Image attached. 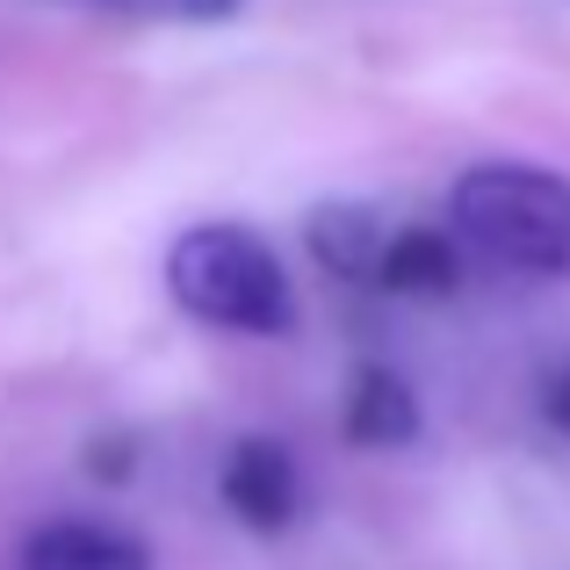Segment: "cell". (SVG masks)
Here are the masks:
<instances>
[{
    "label": "cell",
    "instance_id": "obj_4",
    "mask_svg": "<svg viewBox=\"0 0 570 570\" xmlns=\"http://www.w3.org/2000/svg\"><path fill=\"white\" fill-rule=\"evenodd\" d=\"M340 433L368 455H390V448H412L419 441V397L412 383L397 376L390 362H354L347 397H340Z\"/></svg>",
    "mask_w": 570,
    "mask_h": 570
},
{
    "label": "cell",
    "instance_id": "obj_5",
    "mask_svg": "<svg viewBox=\"0 0 570 570\" xmlns=\"http://www.w3.org/2000/svg\"><path fill=\"white\" fill-rule=\"evenodd\" d=\"M368 289L383 296H412V304H433V296L462 289V246L455 232H433V224H412V232H390L376 253V275Z\"/></svg>",
    "mask_w": 570,
    "mask_h": 570
},
{
    "label": "cell",
    "instance_id": "obj_8",
    "mask_svg": "<svg viewBox=\"0 0 570 570\" xmlns=\"http://www.w3.org/2000/svg\"><path fill=\"white\" fill-rule=\"evenodd\" d=\"M43 8L101 14V22H138V29H217V22H238L246 0H43Z\"/></svg>",
    "mask_w": 570,
    "mask_h": 570
},
{
    "label": "cell",
    "instance_id": "obj_7",
    "mask_svg": "<svg viewBox=\"0 0 570 570\" xmlns=\"http://www.w3.org/2000/svg\"><path fill=\"white\" fill-rule=\"evenodd\" d=\"M304 238H311V261H318L325 275L368 282V275H376V253H383L390 224H376V209H362V203H325V209H311Z\"/></svg>",
    "mask_w": 570,
    "mask_h": 570
},
{
    "label": "cell",
    "instance_id": "obj_9",
    "mask_svg": "<svg viewBox=\"0 0 570 570\" xmlns=\"http://www.w3.org/2000/svg\"><path fill=\"white\" fill-rule=\"evenodd\" d=\"M549 419H557V433H570V368L549 383Z\"/></svg>",
    "mask_w": 570,
    "mask_h": 570
},
{
    "label": "cell",
    "instance_id": "obj_6",
    "mask_svg": "<svg viewBox=\"0 0 570 570\" xmlns=\"http://www.w3.org/2000/svg\"><path fill=\"white\" fill-rule=\"evenodd\" d=\"M22 570H153V549L109 520H43L22 542Z\"/></svg>",
    "mask_w": 570,
    "mask_h": 570
},
{
    "label": "cell",
    "instance_id": "obj_2",
    "mask_svg": "<svg viewBox=\"0 0 570 570\" xmlns=\"http://www.w3.org/2000/svg\"><path fill=\"white\" fill-rule=\"evenodd\" d=\"M448 232L505 275H570V174L534 159H476L448 188Z\"/></svg>",
    "mask_w": 570,
    "mask_h": 570
},
{
    "label": "cell",
    "instance_id": "obj_3",
    "mask_svg": "<svg viewBox=\"0 0 570 570\" xmlns=\"http://www.w3.org/2000/svg\"><path fill=\"white\" fill-rule=\"evenodd\" d=\"M217 491H224V505H232V520L246 534H282L304 513V470H296V455L275 433L232 441V455H224V470H217Z\"/></svg>",
    "mask_w": 570,
    "mask_h": 570
},
{
    "label": "cell",
    "instance_id": "obj_1",
    "mask_svg": "<svg viewBox=\"0 0 570 570\" xmlns=\"http://www.w3.org/2000/svg\"><path fill=\"white\" fill-rule=\"evenodd\" d=\"M159 275H167L174 311L195 318V325H209V333H238V340H289L296 333L289 267H282V253L238 217H209V224L174 232Z\"/></svg>",
    "mask_w": 570,
    "mask_h": 570
}]
</instances>
